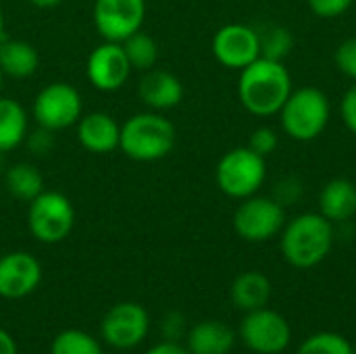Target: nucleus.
Segmentation results:
<instances>
[{"instance_id":"nucleus-1","label":"nucleus","mask_w":356,"mask_h":354,"mask_svg":"<svg viewBox=\"0 0 356 354\" xmlns=\"http://www.w3.org/2000/svg\"><path fill=\"white\" fill-rule=\"evenodd\" d=\"M292 94V77L284 61L259 56L240 71L238 98L254 117H271L280 113Z\"/></svg>"},{"instance_id":"nucleus-2","label":"nucleus","mask_w":356,"mask_h":354,"mask_svg":"<svg viewBox=\"0 0 356 354\" xmlns=\"http://www.w3.org/2000/svg\"><path fill=\"white\" fill-rule=\"evenodd\" d=\"M334 223L321 213H302L286 221L280 248L288 265L296 269H313L327 259L334 248Z\"/></svg>"},{"instance_id":"nucleus-3","label":"nucleus","mask_w":356,"mask_h":354,"mask_svg":"<svg viewBox=\"0 0 356 354\" xmlns=\"http://www.w3.org/2000/svg\"><path fill=\"white\" fill-rule=\"evenodd\" d=\"M175 125L156 111L129 117L121 125V152L138 163H154L165 159L175 146Z\"/></svg>"},{"instance_id":"nucleus-4","label":"nucleus","mask_w":356,"mask_h":354,"mask_svg":"<svg viewBox=\"0 0 356 354\" xmlns=\"http://www.w3.org/2000/svg\"><path fill=\"white\" fill-rule=\"evenodd\" d=\"M330 98L323 90L307 86L292 90L280 108V123L286 136L296 142H311L319 138L330 123Z\"/></svg>"},{"instance_id":"nucleus-5","label":"nucleus","mask_w":356,"mask_h":354,"mask_svg":"<svg viewBox=\"0 0 356 354\" xmlns=\"http://www.w3.org/2000/svg\"><path fill=\"white\" fill-rule=\"evenodd\" d=\"M267 177L265 156L257 154L248 146H238L225 152L215 169L219 190L236 200L254 196Z\"/></svg>"},{"instance_id":"nucleus-6","label":"nucleus","mask_w":356,"mask_h":354,"mask_svg":"<svg viewBox=\"0 0 356 354\" xmlns=\"http://www.w3.org/2000/svg\"><path fill=\"white\" fill-rule=\"evenodd\" d=\"M75 225L73 202L56 190H44L27 209V230L42 244L63 242Z\"/></svg>"},{"instance_id":"nucleus-7","label":"nucleus","mask_w":356,"mask_h":354,"mask_svg":"<svg viewBox=\"0 0 356 354\" xmlns=\"http://www.w3.org/2000/svg\"><path fill=\"white\" fill-rule=\"evenodd\" d=\"M31 113L38 127H44L52 134L73 127L83 115L81 94L67 81L48 83L33 98Z\"/></svg>"},{"instance_id":"nucleus-8","label":"nucleus","mask_w":356,"mask_h":354,"mask_svg":"<svg viewBox=\"0 0 356 354\" xmlns=\"http://www.w3.org/2000/svg\"><path fill=\"white\" fill-rule=\"evenodd\" d=\"M286 225V207L271 196H248L234 213V230L246 242H267L282 234Z\"/></svg>"},{"instance_id":"nucleus-9","label":"nucleus","mask_w":356,"mask_h":354,"mask_svg":"<svg viewBox=\"0 0 356 354\" xmlns=\"http://www.w3.org/2000/svg\"><path fill=\"white\" fill-rule=\"evenodd\" d=\"M240 338L252 353L282 354L292 342V328L284 315L263 307L244 315Z\"/></svg>"},{"instance_id":"nucleus-10","label":"nucleus","mask_w":356,"mask_h":354,"mask_svg":"<svg viewBox=\"0 0 356 354\" xmlns=\"http://www.w3.org/2000/svg\"><path fill=\"white\" fill-rule=\"evenodd\" d=\"M146 0H96L92 19L96 31L108 42H123L142 29Z\"/></svg>"},{"instance_id":"nucleus-11","label":"nucleus","mask_w":356,"mask_h":354,"mask_svg":"<svg viewBox=\"0 0 356 354\" xmlns=\"http://www.w3.org/2000/svg\"><path fill=\"white\" fill-rule=\"evenodd\" d=\"M150 319L142 305L119 303L102 319V340L117 351H131L148 336Z\"/></svg>"},{"instance_id":"nucleus-12","label":"nucleus","mask_w":356,"mask_h":354,"mask_svg":"<svg viewBox=\"0 0 356 354\" xmlns=\"http://www.w3.org/2000/svg\"><path fill=\"white\" fill-rule=\"evenodd\" d=\"M86 73L90 83L100 92L121 90L131 75V63L121 42L104 40L102 44H98L88 56Z\"/></svg>"},{"instance_id":"nucleus-13","label":"nucleus","mask_w":356,"mask_h":354,"mask_svg":"<svg viewBox=\"0 0 356 354\" xmlns=\"http://www.w3.org/2000/svg\"><path fill=\"white\" fill-rule=\"evenodd\" d=\"M211 46H213L215 58L227 69L242 71L244 67H248L252 61H257L261 56L259 31L244 23L223 25L213 35Z\"/></svg>"},{"instance_id":"nucleus-14","label":"nucleus","mask_w":356,"mask_h":354,"mask_svg":"<svg viewBox=\"0 0 356 354\" xmlns=\"http://www.w3.org/2000/svg\"><path fill=\"white\" fill-rule=\"evenodd\" d=\"M42 282L40 261L25 252H8L0 257V296L6 300H21L35 292Z\"/></svg>"},{"instance_id":"nucleus-15","label":"nucleus","mask_w":356,"mask_h":354,"mask_svg":"<svg viewBox=\"0 0 356 354\" xmlns=\"http://www.w3.org/2000/svg\"><path fill=\"white\" fill-rule=\"evenodd\" d=\"M77 140L92 154H108L119 148L121 125L113 115L94 111L77 121Z\"/></svg>"},{"instance_id":"nucleus-16","label":"nucleus","mask_w":356,"mask_h":354,"mask_svg":"<svg viewBox=\"0 0 356 354\" xmlns=\"http://www.w3.org/2000/svg\"><path fill=\"white\" fill-rule=\"evenodd\" d=\"M140 98L142 102L156 113L175 108L184 98V83L177 75L165 69H148L140 79Z\"/></svg>"},{"instance_id":"nucleus-17","label":"nucleus","mask_w":356,"mask_h":354,"mask_svg":"<svg viewBox=\"0 0 356 354\" xmlns=\"http://www.w3.org/2000/svg\"><path fill=\"white\" fill-rule=\"evenodd\" d=\"M234 344V330L217 319L200 321L186 334V348L190 354H229Z\"/></svg>"},{"instance_id":"nucleus-18","label":"nucleus","mask_w":356,"mask_h":354,"mask_svg":"<svg viewBox=\"0 0 356 354\" xmlns=\"http://www.w3.org/2000/svg\"><path fill=\"white\" fill-rule=\"evenodd\" d=\"M319 213L332 223H346L356 215V186L346 177L330 179L319 192Z\"/></svg>"},{"instance_id":"nucleus-19","label":"nucleus","mask_w":356,"mask_h":354,"mask_svg":"<svg viewBox=\"0 0 356 354\" xmlns=\"http://www.w3.org/2000/svg\"><path fill=\"white\" fill-rule=\"evenodd\" d=\"M229 294L236 309L250 313L267 307L271 298V282L261 271H244L234 280Z\"/></svg>"},{"instance_id":"nucleus-20","label":"nucleus","mask_w":356,"mask_h":354,"mask_svg":"<svg viewBox=\"0 0 356 354\" xmlns=\"http://www.w3.org/2000/svg\"><path fill=\"white\" fill-rule=\"evenodd\" d=\"M40 67V54L33 44L25 40L4 38L0 42V69L13 79L31 77Z\"/></svg>"},{"instance_id":"nucleus-21","label":"nucleus","mask_w":356,"mask_h":354,"mask_svg":"<svg viewBox=\"0 0 356 354\" xmlns=\"http://www.w3.org/2000/svg\"><path fill=\"white\" fill-rule=\"evenodd\" d=\"M29 117L25 108L13 100L0 96V154L15 150L27 140Z\"/></svg>"},{"instance_id":"nucleus-22","label":"nucleus","mask_w":356,"mask_h":354,"mask_svg":"<svg viewBox=\"0 0 356 354\" xmlns=\"http://www.w3.org/2000/svg\"><path fill=\"white\" fill-rule=\"evenodd\" d=\"M4 188L13 198L31 202L38 194L44 192V177L31 163H15L4 173Z\"/></svg>"},{"instance_id":"nucleus-23","label":"nucleus","mask_w":356,"mask_h":354,"mask_svg":"<svg viewBox=\"0 0 356 354\" xmlns=\"http://www.w3.org/2000/svg\"><path fill=\"white\" fill-rule=\"evenodd\" d=\"M131 69H140V71H148L156 65L159 58V46L154 42V38L146 31H136L134 35H129L127 40L121 42Z\"/></svg>"},{"instance_id":"nucleus-24","label":"nucleus","mask_w":356,"mask_h":354,"mask_svg":"<svg viewBox=\"0 0 356 354\" xmlns=\"http://www.w3.org/2000/svg\"><path fill=\"white\" fill-rule=\"evenodd\" d=\"M259 31V42H261V56L273 58V61H284L288 52L294 46V35L290 29L282 25H263Z\"/></svg>"},{"instance_id":"nucleus-25","label":"nucleus","mask_w":356,"mask_h":354,"mask_svg":"<svg viewBox=\"0 0 356 354\" xmlns=\"http://www.w3.org/2000/svg\"><path fill=\"white\" fill-rule=\"evenodd\" d=\"M50 354H104L98 340L81 330H65L60 332L52 344Z\"/></svg>"},{"instance_id":"nucleus-26","label":"nucleus","mask_w":356,"mask_h":354,"mask_svg":"<svg viewBox=\"0 0 356 354\" xmlns=\"http://www.w3.org/2000/svg\"><path fill=\"white\" fill-rule=\"evenodd\" d=\"M353 346L344 336L334 332H319L309 336L296 354H353Z\"/></svg>"},{"instance_id":"nucleus-27","label":"nucleus","mask_w":356,"mask_h":354,"mask_svg":"<svg viewBox=\"0 0 356 354\" xmlns=\"http://www.w3.org/2000/svg\"><path fill=\"white\" fill-rule=\"evenodd\" d=\"M334 63L338 67V71L346 77H350L356 83V38L344 40L336 52H334Z\"/></svg>"},{"instance_id":"nucleus-28","label":"nucleus","mask_w":356,"mask_h":354,"mask_svg":"<svg viewBox=\"0 0 356 354\" xmlns=\"http://www.w3.org/2000/svg\"><path fill=\"white\" fill-rule=\"evenodd\" d=\"M277 142H280V138H277V131L275 129H271V127H259V129L252 131V136L248 140V148L267 159L277 148Z\"/></svg>"},{"instance_id":"nucleus-29","label":"nucleus","mask_w":356,"mask_h":354,"mask_svg":"<svg viewBox=\"0 0 356 354\" xmlns=\"http://www.w3.org/2000/svg\"><path fill=\"white\" fill-rule=\"evenodd\" d=\"M355 0H309L311 10L321 19H336L344 15Z\"/></svg>"},{"instance_id":"nucleus-30","label":"nucleus","mask_w":356,"mask_h":354,"mask_svg":"<svg viewBox=\"0 0 356 354\" xmlns=\"http://www.w3.org/2000/svg\"><path fill=\"white\" fill-rule=\"evenodd\" d=\"M340 113H342L344 125L356 136V83L350 90H346L342 104H340Z\"/></svg>"},{"instance_id":"nucleus-31","label":"nucleus","mask_w":356,"mask_h":354,"mask_svg":"<svg viewBox=\"0 0 356 354\" xmlns=\"http://www.w3.org/2000/svg\"><path fill=\"white\" fill-rule=\"evenodd\" d=\"M163 334L171 342H179V338L186 334V319L179 313H169L163 319Z\"/></svg>"},{"instance_id":"nucleus-32","label":"nucleus","mask_w":356,"mask_h":354,"mask_svg":"<svg viewBox=\"0 0 356 354\" xmlns=\"http://www.w3.org/2000/svg\"><path fill=\"white\" fill-rule=\"evenodd\" d=\"M144 354H190V351L184 344H179V342L165 340V342L154 344L152 348H148Z\"/></svg>"},{"instance_id":"nucleus-33","label":"nucleus","mask_w":356,"mask_h":354,"mask_svg":"<svg viewBox=\"0 0 356 354\" xmlns=\"http://www.w3.org/2000/svg\"><path fill=\"white\" fill-rule=\"evenodd\" d=\"M0 354H19L17 351V342L13 340V336L4 330H0Z\"/></svg>"},{"instance_id":"nucleus-34","label":"nucleus","mask_w":356,"mask_h":354,"mask_svg":"<svg viewBox=\"0 0 356 354\" xmlns=\"http://www.w3.org/2000/svg\"><path fill=\"white\" fill-rule=\"evenodd\" d=\"M33 6H38V8H54V6H58L63 0H29Z\"/></svg>"},{"instance_id":"nucleus-35","label":"nucleus","mask_w":356,"mask_h":354,"mask_svg":"<svg viewBox=\"0 0 356 354\" xmlns=\"http://www.w3.org/2000/svg\"><path fill=\"white\" fill-rule=\"evenodd\" d=\"M6 38V29H4V13H2V8H0V42Z\"/></svg>"},{"instance_id":"nucleus-36","label":"nucleus","mask_w":356,"mask_h":354,"mask_svg":"<svg viewBox=\"0 0 356 354\" xmlns=\"http://www.w3.org/2000/svg\"><path fill=\"white\" fill-rule=\"evenodd\" d=\"M2 83H4V73H2V69H0V96H2Z\"/></svg>"},{"instance_id":"nucleus-37","label":"nucleus","mask_w":356,"mask_h":354,"mask_svg":"<svg viewBox=\"0 0 356 354\" xmlns=\"http://www.w3.org/2000/svg\"><path fill=\"white\" fill-rule=\"evenodd\" d=\"M353 354H356V346H353Z\"/></svg>"}]
</instances>
